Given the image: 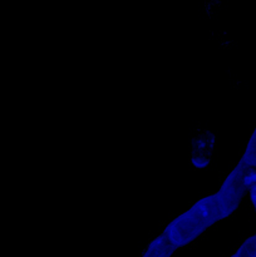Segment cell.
<instances>
[{"label": "cell", "instance_id": "obj_1", "mask_svg": "<svg viewBox=\"0 0 256 257\" xmlns=\"http://www.w3.org/2000/svg\"><path fill=\"white\" fill-rule=\"evenodd\" d=\"M228 215L231 212L216 192L198 200L187 211L171 221L162 235L175 248L185 247Z\"/></svg>", "mask_w": 256, "mask_h": 257}, {"label": "cell", "instance_id": "obj_2", "mask_svg": "<svg viewBox=\"0 0 256 257\" xmlns=\"http://www.w3.org/2000/svg\"><path fill=\"white\" fill-rule=\"evenodd\" d=\"M256 186V153L243 152L237 165L223 181L217 195L231 213Z\"/></svg>", "mask_w": 256, "mask_h": 257}, {"label": "cell", "instance_id": "obj_3", "mask_svg": "<svg viewBox=\"0 0 256 257\" xmlns=\"http://www.w3.org/2000/svg\"><path fill=\"white\" fill-rule=\"evenodd\" d=\"M212 146L213 140H211L208 133L201 135L193 146L192 153H191V162L196 167H205L207 163H210L211 155H212Z\"/></svg>", "mask_w": 256, "mask_h": 257}, {"label": "cell", "instance_id": "obj_4", "mask_svg": "<svg viewBox=\"0 0 256 257\" xmlns=\"http://www.w3.org/2000/svg\"><path fill=\"white\" fill-rule=\"evenodd\" d=\"M175 250L176 248L166 240L165 236L160 235L148 245L141 257H171Z\"/></svg>", "mask_w": 256, "mask_h": 257}, {"label": "cell", "instance_id": "obj_5", "mask_svg": "<svg viewBox=\"0 0 256 257\" xmlns=\"http://www.w3.org/2000/svg\"><path fill=\"white\" fill-rule=\"evenodd\" d=\"M230 257H256V233L250 236Z\"/></svg>", "mask_w": 256, "mask_h": 257}, {"label": "cell", "instance_id": "obj_6", "mask_svg": "<svg viewBox=\"0 0 256 257\" xmlns=\"http://www.w3.org/2000/svg\"><path fill=\"white\" fill-rule=\"evenodd\" d=\"M245 152H250V153H256V125L253 128V132L251 135V137L248 138L247 146H246Z\"/></svg>", "mask_w": 256, "mask_h": 257}, {"label": "cell", "instance_id": "obj_7", "mask_svg": "<svg viewBox=\"0 0 256 257\" xmlns=\"http://www.w3.org/2000/svg\"><path fill=\"white\" fill-rule=\"evenodd\" d=\"M250 197H251V202H252L253 210H255V215H256V186L250 191Z\"/></svg>", "mask_w": 256, "mask_h": 257}]
</instances>
